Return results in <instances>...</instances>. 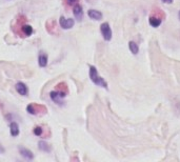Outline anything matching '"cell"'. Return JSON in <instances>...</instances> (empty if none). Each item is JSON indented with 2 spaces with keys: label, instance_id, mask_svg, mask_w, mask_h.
Listing matches in <instances>:
<instances>
[{
  "label": "cell",
  "instance_id": "obj_2",
  "mask_svg": "<svg viewBox=\"0 0 180 162\" xmlns=\"http://www.w3.org/2000/svg\"><path fill=\"white\" fill-rule=\"evenodd\" d=\"M100 31H101V34H102V36H103L104 40L110 41V40L112 39V30H111L110 24H109L107 22H104V23L101 24Z\"/></svg>",
  "mask_w": 180,
  "mask_h": 162
},
{
  "label": "cell",
  "instance_id": "obj_4",
  "mask_svg": "<svg viewBox=\"0 0 180 162\" xmlns=\"http://www.w3.org/2000/svg\"><path fill=\"white\" fill-rule=\"evenodd\" d=\"M42 110H46V106H42V105H38V104H35V103H32V104H29L28 107H26V110H28L29 113L31 115H37L38 113L40 112H42Z\"/></svg>",
  "mask_w": 180,
  "mask_h": 162
},
{
  "label": "cell",
  "instance_id": "obj_1",
  "mask_svg": "<svg viewBox=\"0 0 180 162\" xmlns=\"http://www.w3.org/2000/svg\"><path fill=\"white\" fill-rule=\"evenodd\" d=\"M90 78L93 81V83H95L96 85L101 86V87H104V89H107V83L105 82V80L103 78H101L99 75H98L97 68L93 65L90 66Z\"/></svg>",
  "mask_w": 180,
  "mask_h": 162
},
{
  "label": "cell",
  "instance_id": "obj_6",
  "mask_svg": "<svg viewBox=\"0 0 180 162\" xmlns=\"http://www.w3.org/2000/svg\"><path fill=\"white\" fill-rule=\"evenodd\" d=\"M19 153L23 158H25L26 160H33L34 159V154L31 152L30 150L25 148V147L20 146L19 147Z\"/></svg>",
  "mask_w": 180,
  "mask_h": 162
},
{
  "label": "cell",
  "instance_id": "obj_8",
  "mask_svg": "<svg viewBox=\"0 0 180 162\" xmlns=\"http://www.w3.org/2000/svg\"><path fill=\"white\" fill-rule=\"evenodd\" d=\"M74 16L76 17V19L78 21H81V19H82V16H83V9H82V6L79 5V4H76V5L74 6Z\"/></svg>",
  "mask_w": 180,
  "mask_h": 162
},
{
  "label": "cell",
  "instance_id": "obj_16",
  "mask_svg": "<svg viewBox=\"0 0 180 162\" xmlns=\"http://www.w3.org/2000/svg\"><path fill=\"white\" fill-rule=\"evenodd\" d=\"M42 127H40V126H36L35 129H34V134L36 135V136H41L42 135Z\"/></svg>",
  "mask_w": 180,
  "mask_h": 162
},
{
  "label": "cell",
  "instance_id": "obj_20",
  "mask_svg": "<svg viewBox=\"0 0 180 162\" xmlns=\"http://www.w3.org/2000/svg\"><path fill=\"white\" fill-rule=\"evenodd\" d=\"M178 18H179V20H180V11H179V13H178Z\"/></svg>",
  "mask_w": 180,
  "mask_h": 162
},
{
  "label": "cell",
  "instance_id": "obj_18",
  "mask_svg": "<svg viewBox=\"0 0 180 162\" xmlns=\"http://www.w3.org/2000/svg\"><path fill=\"white\" fill-rule=\"evenodd\" d=\"M3 152H4V148H3V147L0 145V153H3Z\"/></svg>",
  "mask_w": 180,
  "mask_h": 162
},
{
  "label": "cell",
  "instance_id": "obj_5",
  "mask_svg": "<svg viewBox=\"0 0 180 162\" xmlns=\"http://www.w3.org/2000/svg\"><path fill=\"white\" fill-rule=\"evenodd\" d=\"M67 95V93H64V92H60V91H57V92H51L50 96L52 98L53 101H55L56 103H61V100L63 99L65 96Z\"/></svg>",
  "mask_w": 180,
  "mask_h": 162
},
{
  "label": "cell",
  "instance_id": "obj_19",
  "mask_svg": "<svg viewBox=\"0 0 180 162\" xmlns=\"http://www.w3.org/2000/svg\"><path fill=\"white\" fill-rule=\"evenodd\" d=\"M70 1V3H74V2H76V1H78V0H69Z\"/></svg>",
  "mask_w": 180,
  "mask_h": 162
},
{
  "label": "cell",
  "instance_id": "obj_3",
  "mask_svg": "<svg viewBox=\"0 0 180 162\" xmlns=\"http://www.w3.org/2000/svg\"><path fill=\"white\" fill-rule=\"evenodd\" d=\"M59 22H60V26L62 28H64V30H69V28H72L74 26V24H75V20L72 18H64L63 16H61L60 17V20H59Z\"/></svg>",
  "mask_w": 180,
  "mask_h": 162
},
{
  "label": "cell",
  "instance_id": "obj_14",
  "mask_svg": "<svg viewBox=\"0 0 180 162\" xmlns=\"http://www.w3.org/2000/svg\"><path fill=\"white\" fill-rule=\"evenodd\" d=\"M128 47H130L131 52L133 53L134 55H137L138 51H139V46H138L137 43L134 42V41H130V43H128Z\"/></svg>",
  "mask_w": 180,
  "mask_h": 162
},
{
  "label": "cell",
  "instance_id": "obj_9",
  "mask_svg": "<svg viewBox=\"0 0 180 162\" xmlns=\"http://www.w3.org/2000/svg\"><path fill=\"white\" fill-rule=\"evenodd\" d=\"M149 22H150V24L153 28H158L159 25L161 24V17H158L157 15H152L149 19Z\"/></svg>",
  "mask_w": 180,
  "mask_h": 162
},
{
  "label": "cell",
  "instance_id": "obj_12",
  "mask_svg": "<svg viewBox=\"0 0 180 162\" xmlns=\"http://www.w3.org/2000/svg\"><path fill=\"white\" fill-rule=\"evenodd\" d=\"M10 129H11V135H12L13 137H16V136L19 135V126L16 122H11Z\"/></svg>",
  "mask_w": 180,
  "mask_h": 162
},
{
  "label": "cell",
  "instance_id": "obj_7",
  "mask_svg": "<svg viewBox=\"0 0 180 162\" xmlns=\"http://www.w3.org/2000/svg\"><path fill=\"white\" fill-rule=\"evenodd\" d=\"M16 89H17V92L22 96H26L29 94V89L28 86L25 85L24 83L22 82H18L16 84Z\"/></svg>",
  "mask_w": 180,
  "mask_h": 162
},
{
  "label": "cell",
  "instance_id": "obj_10",
  "mask_svg": "<svg viewBox=\"0 0 180 162\" xmlns=\"http://www.w3.org/2000/svg\"><path fill=\"white\" fill-rule=\"evenodd\" d=\"M88 15L93 20H100L102 18V13H100L99 11H96V9H90L88 12Z\"/></svg>",
  "mask_w": 180,
  "mask_h": 162
},
{
  "label": "cell",
  "instance_id": "obj_17",
  "mask_svg": "<svg viewBox=\"0 0 180 162\" xmlns=\"http://www.w3.org/2000/svg\"><path fill=\"white\" fill-rule=\"evenodd\" d=\"M161 1L162 2H164V3H168V4L173 2V0H161Z\"/></svg>",
  "mask_w": 180,
  "mask_h": 162
},
{
  "label": "cell",
  "instance_id": "obj_15",
  "mask_svg": "<svg viewBox=\"0 0 180 162\" xmlns=\"http://www.w3.org/2000/svg\"><path fill=\"white\" fill-rule=\"evenodd\" d=\"M33 28L29 24H23L22 25V33L24 34L25 36H31L33 34Z\"/></svg>",
  "mask_w": 180,
  "mask_h": 162
},
{
  "label": "cell",
  "instance_id": "obj_13",
  "mask_svg": "<svg viewBox=\"0 0 180 162\" xmlns=\"http://www.w3.org/2000/svg\"><path fill=\"white\" fill-rule=\"evenodd\" d=\"M38 147H39L40 150H42V152H46V153L51 152V150H52L51 146L46 143V141H39V143H38Z\"/></svg>",
  "mask_w": 180,
  "mask_h": 162
},
{
  "label": "cell",
  "instance_id": "obj_11",
  "mask_svg": "<svg viewBox=\"0 0 180 162\" xmlns=\"http://www.w3.org/2000/svg\"><path fill=\"white\" fill-rule=\"evenodd\" d=\"M38 63L40 67H46L48 65V55L46 53H41L38 58Z\"/></svg>",
  "mask_w": 180,
  "mask_h": 162
}]
</instances>
